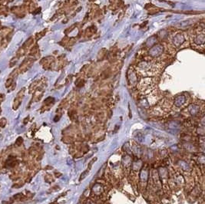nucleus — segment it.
I'll return each mask as SVG.
<instances>
[{
	"mask_svg": "<svg viewBox=\"0 0 205 204\" xmlns=\"http://www.w3.org/2000/svg\"><path fill=\"white\" fill-rule=\"evenodd\" d=\"M0 28H1V22H0Z\"/></svg>",
	"mask_w": 205,
	"mask_h": 204,
	"instance_id": "1a4fd4ad",
	"label": "nucleus"
},
{
	"mask_svg": "<svg viewBox=\"0 0 205 204\" xmlns=\"http://www.w3.org/2000/svg\"><path fill=\"white\" fill-rule=\"evenodd\" d=\"M16 63V58H13V59H12V60H11V62H10V64H9V66H10V67H12V66H14Z\"/></svg>",
	"mask_w": 205,
	"mask_h": 204,
	"instance_id": "6e6552de",
	"label": "nucleus"
},
{
	"mask_svg": "<svg viewBox=\"0 0 205 204\" xmlns=\"http://www.w3.org/2000/svg\"><path fill=\"white\" fill-rule=\"evenodd\" d=\"M154 85H155L154 78H144L141 80V81L139 84V87L142 92L148 93V92H150L154 88Z\"/></svg>",
	"mask_w": 205,
	"mask_h": 204,
	"instance_id": "f03ea898",
	"label": "nucleus"
},
{
	"mask_svg": "<svg viewBox=\"0 0 205 204\" xmlns=\"http://www.w3.org/2000/svg\"><path fill=\"white\" fill-rule=\"evenodd\" d=\"M22 98H20V97H18V96L16 97V98L14 101V104H13V109L14 110H16L18 107H19L21 101H22Z\"/></svg>",
	"mask_w": 205,
	"mask_h": 204,
	"instance_id": "20e7f679",
	"label": "nucleus"
},
{
	"mask_svg": "<svg viewBox=\"0 0 205 204\" xmlns=\"http://www.w3.org/2000/svg\"><path fill=\"white\" fill-rule=\"evenodd\" d=\"M161 68V65L158 63L154 62H143L139 63L137 67V70L142 74L150 76V75H155L160 72Z\"/></svg>",
	"mask_w": 205,
	"mask_h": 204,
	"instance_id": "f257e3e1",
	"label": "nucleus"
},
{
	"mask_svg": "<svg viewBox=\"0 0 205 204\" xmlns=\"http://www.w3.org/2000/svg\"><path fill=\"white\" fill-rule=\"evenodd\" d=\"M194 43L197 44V45H204L205 41L204 38V32H201V33H199L197 34L195 37H194Z\"/></svg>",
	"mask_w": 205,
	"mask_h": 204,
	"instance_id": "7ed1b4c3",
	"label": "nucleus"
},
{
	"mask_svg": "<svg viewBox=\"0 0 205 204\" xmlns=\"http://www.w3.org/2000/svg\"><path fill=\"white\" fill-rule=\"evenodd\" d=\"M18 71V70L17 68L14 69V70H13V71H12V73L9 74V78H15L16 76H17Z\"/></svg>",
	"mask_w": 205,
	"mask_h": 204,
	"instance_id": "423d86ee",
	"label": "nucleus"
},
{
	"mask_svg": "<svg viewBox=\"0 0 205 204\" xmlns=\"http://www.w3.org/2000/svg\"><path fill=\"white\" fill-rule=\"evenodd\" d=\"M0 124H1L2 127H4L6 124V120L5 118H2L1 120H0Z\"/></svg>",
	"mask_w": 205,
	"mask_h": 204,
	"instance_id": "0eeeda50",
	"label": "nucleus"
},
{
	"mask_svg": "<svg viewBox=\"0 0 205 204\" xmlns=\"http://www.w3.org/2000/svg\"><path fill=\"white\" fill-rule=\"evenodd\" d=\"M12 83H13V78H9L7 81H6V83H5V87H10L11 85H12Z\"/></svg>",
	"mask_w": 205,
	"mask_h": 204,
	"instance_id": "39448f33",
	"label": "nucleus"
}]
</instances>
